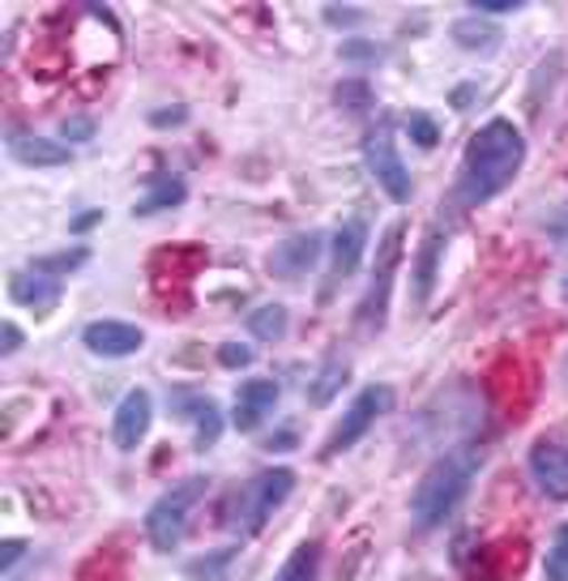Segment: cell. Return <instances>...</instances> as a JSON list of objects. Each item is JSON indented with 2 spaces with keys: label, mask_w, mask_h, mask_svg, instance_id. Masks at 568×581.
<instances>
[{
  "label": "cell",
  "mask_w": 568,
  "mask_h": 581,
  "mask_svg": "<svg viewBox=\"0 0 568 581\" xmlns=\"http://www.w3.org/2000/svg\"><path fill=\"white\" fill-rule=\"evenodd\" d=\"M526 163V138L514 120H487L475 138L466 141V154L458 167V206H484L500 197L517 180Z\"/></svg>",
  "instance_id": "cell-1"
},
{
  "label": "cell",
  "mask_w": 568,
  "mask_h": 581,
  "mask_svg": "<svg viewBox=\"0 0 568 581\" xmlns=\"http://www.w3.org/2000/svg\"><path fill=\"white\" fill-rule=\"evenodd\" d=\"M484 467V444H454L436 458L432 467L423 471V479L415 483V497H410V522L415 530H436L466 497L470 479Z\"/></svg>",
  "instance_id": "cell-2"
},
{
  "label": "cell",
  "mask_w": 568,
  "mask_h": 581,
  "mask_svg": "<svg viewBox=\"0 0 568 581\" xmlns=\"http://www.w3.org/2000/svg\"><path fill=\"white\" fill-rule=\"evenodd\" d=\"M206 492H210V479L192 474L185 483H171V488L150 504V513H146V539H150L155 552H176V548H180V539H185V530H189V513L206 500Z\"/></svg>",
  "instance_id": "cell-3"
},
{
  "label": "cell",
  "mask_w": 568,
  "mask_h": 581,
  "mask_svg": "<svg viewBox=\"0 0 568 581\" xmlns=\"http://www.w3.org/2000/svg\"><path fill=\"white\" fill-rule=\"evenodd\" d=\"M296 492V471L291 467H273V471H261L252 483H243V492L236 497V527L243 534H257L273 518V509Z\"/></svg>",
  "instance_id": "cell-4"
},
{
  "label": "cell",
  "mask_w": 568,
  "mask_h": 581,
  "mask_svg": "<svg viewBox=\"0 0 568 581\" xmlns=\"http://www.w3.org/2000/svg\"><path fill=\"white\" fill-rule=\"evenodd\" d=\"M389 411H393V389H389V385L359 389V398H355L351 407H347L342 423L329 432V441H325V458H338V453H347V449L363 441V437H368V428H372L380 415H389Z\"/></svg>",
  "instance_id": "cell-5"
},
{
  "label": "cell",
  "mask_w": 568,
  "mask_h": 581,
  "mask_svg": "<svg viewBox=\"0 0 568 581\" xmlns=\"http://www.w3.org/2000/svg\"><path fill=\"white\" fill-rule=\"evenodd\" d=\"M363 163H368L372 180L385 189L389 201H398V206L410 201L415 184H410V171H406L402 154H398V141H393V129H389V124H377V129L368 133V141H363Z\"/></svg>",
  "instance_id": "cell-6"
},
{
  "label": "cell",
  "mask_w": 568,
  "mask_h": 581,
  "mask_svg": "<svg viewBox=\"0 0 568 581\" xmlns=\"http://www.w3.org/2000/svg\"><path fill=\"white\" fill-rule=\"evenodd\" d=\"M402 236H406V227L402 222H393V227L385 231V240H380V261H377V270H372V287H368V295H363V304H359V325L368 333H377L380 325H385V300H389L393 266H398V257H402Z\"/></svg>",
  "instance_id": "cell-7"
},
{
  "label": "cell",
  "mask_w": 568,
  "mask_h": 581,
  "mask_svg": "<svg viewBox=\"0 0 568 581\" xmlns=\"http://www.w3.org/2000/svg\"><path fill=\"white\" fill-rule=\"evenodd\" d=\"M150 419H155V398H150L146 389H129V393L120 398V407H116V419H111V441H116V449L133 453L137 444L146 441V432H150Z\"/></svg>",
  "instance_id": "cell-8"
},
{
  "label": "cell",
  "mask_w": 568,
  "mask_h": 581,
  "mask_svg": "<svg viewBox=\"0 0 568 581\" xmlns=\"http://www.w3.org/2000/svg\"><path fill=\"white\" fill-rule=\"evenodd\" d=\"M321 231H299V236H291V240H282L278 249L270 252V274L273 278H287V282H296V278H303L317 261H321Z\"/></svg>",
  "instance_id": "cell-9"
},
{
  "label": "cell",
  "mask_w": 568,
  "mask_h": 581,
  "mask_svg": "<svg viewBox=\"0 0 568 581\" xmlns=\"http://www.w3.org/2000/svg\"><path fill=\"white\" fill-rule=\"evenodd\" d=\"M530 479L547 500H568V444L539 441L530 449Z\"/></svg>",
  "instance_id": "cell-10"
},
{
  "label": "cell",
  "mask_w": 568,
  "mask_h": 581,
  "mask_svg": "<svg viewBox=\"0 0 568 581\" xmlns=\"http://www.w3.org/2000/svg\"><path fill=\"white\" fill-rule=\"evenodd\" d=\"M81 342L94 351V355H108V360H124V355H137L146 333L129 325V321H90L81 330Z\"/></svg>",
  "instance_id": "cell-11"
},
{
  "label": "cell",
  "mask_w": 568,
  "mask_h": 581,
  "mask_svg": "<svg viewBox=\"0 0 568 581\" xmlns=\"http://www.w3.org/2000/svg\"><path fill=\"white\" fill-rule=\"evenodd\" d=\"M176 402V411H180V419H189L192 423V444L206 453V449H215L218 437H222V411H218L215 398H206V393H176L171 398Z\"/></svg>",
  "instance_id": "cell-12"
},
{
  "label": "cell",
  "mask_w": 568,
  "mask_h": 581,
  "mask_svg": "<svg viewBox=\"0 0 568 581\" xmlns=\"http://www.w3.org/2000/svg\"><path fill=\"white\" fill-rule=\"evenodd\" d=\"M273 407H278V381H270V377L243 381L240 393H236V415H231V423H236L240 432H257L261 419L270 415Z\"/></svg>",
  "instance_id": "cell-13"
},
{
  "label": "cell",
  "mask_w": 568,
  "mask_h": 581,
  "mask_svg": "<svg viewBox=\"0 0 568 581\" xmlns=\"http://www.w3.org/2000/svg\"><path fill=\"white\" fill-rule=\"evenodd\" d=\"M9 154L27 167H64L73 159V150H69L64 141L39 138V133H22V129L9 133Z\"/></svg>",
  "instance_id": "cell-14"
},
{
  "label": "cell",
  "mask_w": 568,
  "mask_h": 581,
  "mask_svg": "<svg viewBox=\"0 0 568 581\" xmlns=\"http://www.w3.org/2000/svg\"><path fill=\"white\" fill-rule=\"evenodd\" d=\"M363 249H368V227L359 219L342 222V227L333 231V244H329V252H333V266H329L333 282H342V278H351L355 270H359Z\"/></svg>",
  "instance_id": "cell-15"
},
{
  "label": "cell",
  "mask_w": 568,
  "mask_h": 581,
  "mask_svg": "<svg viewBox=\"0 0 568 581\" xmlns=\"http://www.w3.org/2000/svg\"><path fill=\"white\" fill-rule=\"evenodd\" d=\"M9 295H13V304L48 312V308L60 304V278H48L39 270L34 274H13L9 278Z\"/></svg>",
  "instance_id": "cell-16"
},
{
  "label": "cell",
  "mask_w": 568,
  "mask_h": 581,
  "mask_svg": "<svg viewBox=\"0 0 568 581\" xmlns=\"http://www.w3.org/2000/svg\"><path fill=\"white\" fill-rule=\"evenodd\" d=\"M189 197V184L180 180V176H155L150 180V189H146V197L133 206L137 219H146V214H159V210H171V206H180Z\"/></svg>",
  "instance_id": "cell-17"
},
{
  "label": "cell",
  "mask_w": 568,
  "mask_h": 581,
  "mask_svg": "<svg viewBox=\"0 0 568 581\" xmlns=\"http://www.w3.org/2000/svg\"><path fill=\"white\" fill-rule=\"evenodd\" d=\"M440 252H445V236H440V227H432V231L423 236L419 266H415V300H419V304H428V300H432L436 270H440Z\"/></svg>",
  "instance_id": "cell-18"
},
{
  "label": "cell",
  "mask_w": 568,
  "mask_h": 581,
  "mask_svg": "<svg viewBox=\"0 0 568 581\" xmlns=\"http://www.w3.org/2000/svg\"><path fill=\"white\" fill-rule=\"evenodd\" d=\"M449 34L458 39V48H466V52H496V48H500V30L491 27L487 18H479V13L458 18V22L449 27Z\"/></svg>",
  "instance_id": "cell-19"
},
{
  "label": "cell",
  "mask_w": 568,
  "mask_h": 581,
  "mask_svg": "<svg viewBox=\"0 0 568 581\" xmlns=\"http://www.w3.org/2000/svg\"><path fill=\"white\" fill-rule=\"evenodd\" d=\"M321 573V539H303L296 552L282 560L273 581H317Z\"/></svg>",
  "instance_id": "cell-20"
},
{
  "label": "cell",
  "mask_w": 568,
  "mask_h": 581,
  "mask_svg": "<svg viewBox=\"0 0 568 581\" xmlns=\"http://www.w3.org/2000/svg\"><path fill=\"white\" fill-rule=\"evenodd\" d=\"M347 372H351V368H347L342 355H329V360L321 363V372H317V381L308 385V402H312V407H329L333 393H338L342 381H347Z\"/></svg>",
  "instance_id": "cell-21"
},
{
  "label": "cell",
  "mask_w": 568,
  "mask_h": 581,
  "mask_svg": "<svg viewBox=\"0 0 568 581\" xmlns=\"http://www.w3.org/2000/svg\"><path fill=\"white\" fill-rule=\"evenodd\" d=\"M287 325H291V317H287L282 304H261L248 312V330H252V338H261V342H282Z\"/></svg>",
  "instance_id": "cell-22"
},
{
  "label": "cell",
  "mask_w": 568,
  "mask_h": 581,
  "mask_svg": "<svg viewBox=\"0 0 568 581\" xmlns=\"http://www.w3.org/2000/svg\"><path fill=\"white\" fill-rule=\"evenodd\" d=\"M542 569H547V581H568V522L556 530V543H551Z\"/></svg>",
  "instance_id": "cell-23"
},
{
  "label": "cell",
  "mask_w": 568,
  "mask_h": 581,
  "mask_svg": "<svg viewBox=\"0 0 568 581\" xmlns=\"http://www.w3.org/2000/svg\"><path fill=\"white\" fill-rule=\"evenodd\" d=\"M78 266H86V249L56 252V257H39V261H34V270H39V274H48V278L69 274V270H78Z\"/></svg>",
  "instance_id": "cell-24"
},
{
  "label": "cell",
  "mask_w": 568,
  "mask_h": 581,
  "mask_svg": "<svg viewBox=\"0 0 568 581\" xmlns=\"http://www.w3.org/2000/svg\"><path fill=\"white\" fill-rule=\"evenodd\" d=\"M406 133H410V141H419L423 150H432L436 141H440L436 120H432V116H423V111H410V116H406Z\"/></svg>",
  "instance_id": "cell-25"
},
{
  "label": "cell",
  "mask_w": 568,
  "mask_h": 581,
  "mask_svg": "<svg viewBox=\"0 0 568 581\" xmlns=\"http://www.w3.org/2000/svg\"><path fill=\"white\" fill-rule=\"evenodd\" d=\"M227 560H231V552H218L215 560H192L185 573H189V578H197V581H222Z\"/></svg>",
  "instance_id": "cell-26"
},
{
  "label": "cell",
  "mask_w": 568,
  "mask_h": 581,
  "mask_svg": "<svg viewBox=\"0 0 568 581\" xmlns=\"http://www.w3.org/2000/svg\"><path fill=\"white\" fill-rule=\"evenodd\" d=\"M338 103L347 108V103H355V111H363V108H372V90L363 82H342L338 86Z\"/></svg>",
  "instance_id": "cell-27"
},
{
  "label": "cell",
  "mask_w": 568,
  "mask_h": 581,
  "mask_svg": "<svg viewBox=\"0 0 568 581\" xmlns=\"http://www.w3.org/2000/svg\"><path fill=\"white\" fill-rule=\"evenodd\" d=\"M218 363H222V368H248V363H252V347H243V342H222V347H218Z\"/></svg>",
  "instance_id": "cell-28"
},
{
  "label": "cell",
  "mask_w": 568,
  "mask_h": 581,
  "mask_svg": "<svg viewBox=\"0 0 568 581\" xmlns=\"http://www.w3.org/2000/svg\"><path fill=\"white\" fill-rule=\"evenodd\" d=\"M60 138H64V141H90V138H94V120H86V116L64 120V124H60Z\"/></svg>",
  "instance_id": "cell-29"
},
{
  "label": "cell",
  "mask_w": 568,
  "mask_h": 581,
  "mask_svg": "<svg viewBox=\"0 0 568 581\" xmlns=\"http://www.w3.org/2000/svg\"><path fill=\"white\" fill-rule=\"evenodd\" d=\"M380 48H368V43H342V60H377Z\"/></svg>",
  "instance_id": "cell-30"
},
{
  "label": "cell",
  "mask_w": 568,
  "mask_h": 581,
  "mask_svg": "<svg viewBox=\"0 0 568 581\" xmlns=\"http://www.w3.org/2000/svg\"><path fill=\"white\" fill-rule=\"evenodd\" d=\"M514 9H521V0H479L475 13H514Z\"/></svg>",
  "instance_id": "cell-31"
},
{
  "label": "cell",
  "mask_w": 568,
  "mask_h": 581,
  "mask_svg": "<svg viewBox=\"0 0 568 581\" xmlns=\"http://www.w3.org/2000/svg\"><path fill=\"white\" fill-rule=\"evenodd\" d=\"M22 552H27V543H18V539H9V543L0 548V564H4V569H13V564L22 560Z\"/></svg>",
  "instance_id": "cell-32"
},
{
  "label": "cell",
  "mask_w": 568,
  "mask_h": 581,
  "mask_svg": "<svg viewBox=\"0 0 568 581\" xmlns=\"http://www.w3.org/2000/svg\"><path fill=\"white\" fill-rule=\"evenodd\" d=\"M18 347H22V330H18L13 321H4V347H0V351H4V355H13Z\"/></svg>",
  "instance_id": "cell-33"
},
{
  "label": "cell",
  "mask_w": 568,
  "mask_h": 581,
  "mask_svg": "<svg viewBox=\"0 0 568 581\" xmlns=\"http://www.w3.org/2000/svg\"><path fill=\"white\" fill-rule=\"evenodd\" d=\"M185 116H189V111H185V108H171V111H155L150 120H155V124H180Z\"/></svg>",
  "instance_id": "cell-34"
},
{
  "label": "cell",
  "mask_w": 568,
  "mask_h": 581,
  "mask_svg": "<svg viewBox=\"0 0 568 581\" xmlns=\"http://www.w3.org/2000/svg\"><path fill=\"white\" fill-rule=\"evenodd\" d=\"M94 222H103V210H90V214H81V219H73V231H90Z\"/></svg>",
  "instance_id": "cell-35"
},
{
  "label": "cell",
  "mask_w": 568,
  "mask_h": 581,
  "mask_svg": "<svg viewBox=\"0 0 568 581\" xmlns=\"http://www.w3.org/2000/svg\"><path fill=\"white\" fill-rule=\"evenodd\" d=\"M565 291H568V282H565Z\"/></svg>",
  "instance_id": "cell-36"
}]
</instances>
